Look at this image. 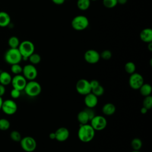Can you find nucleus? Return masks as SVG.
<instances>
[{"label":"nucleus","instance_id":"412c9836","mask_svg":"<svg viewBox=\"0 0 152 152\" xmlns=\"http://www.w3.org/2000/svg\"><path fill=\"white\" fill-rule=\"evenodd\" d=\"M139 90L140 94L142 96L145 97L151 95V93L152 92V87L150 84L144 83L139 88Z\"/></svg>","mask_w":152,"mask_h":152},{"label":"nucleus","instance_id":"37998d69","mask_svg":"<svg viewBox=\"0 0 152 152\" xmlns=\"http://www.w3.org/2000/svg\"><path fill=\"white\" fill-rule=\"evenodd\" d=\"M2 102H3V100H2V97H0V110L1 109V106H2Z\"/></svg>","mask_w":152,"mask_h":152},{"label":"nucleus","instance_id":"c85d7f7f","mask_svg":"<svg viewBox=\"0 0 152 152\" xmlns=\"http://www.w3.org/2000/svg\"><path fill=\"white\" fill-rule=\"evenodd\" d=\"M11 71L14 75L21 74L23 71V67L19 64H15L11 65Z\"/></svg>","mask_w":152,"mask_h":152},{"label":"nucleus","instance_id":"4be33fe9","mask_svg":"<svg viewBox=\"0 0 152 152\" xmlns=\"http://www.w3.org/2000/svg\"><path fill=\"white\" fill-rule=\"evenodd\" d=\"M90 0H77V8L81 11H86L88 10L90 6Z\"/></svg>","mask_w":152,"mask_h":152},{"label":"nucleus","instance_id":"0eeeda50","mask_svg":"<svg viewBox=\"0 0 152 152\" xmlns=\"http://www.w3.org/2000/svg\"><path fill=\"white\" fill-rule=\"evenodd\" d=\"M144 83V78L140 74L135 72L130 75L128 84L132 89L135 90H139Z\"/></svg>","mask_w":152,"mask_h":152},{"label":"nucleus","instance_id":"7c9ffc66","mask_svg":"<svg viewBox=\"0 0 152 152\" xmlns=\"http://www.w3.org/2000/svg\"><path fill=\"white\" fill-rule=\"evenodd\" d=\"M102 4L107 8H113L117 5L118 2L117 0H103Z\"/></svg>","mask_w":152,"mask_h":152},{"label":"nucleus","instance_id":"9d476101","mask_svg":"<svg viewBox=\"0 0 152 152\" xmlns=\"http://www.w3.org/2000/svg\"><path fill=\"white\" fill-rule=\"evenodd\" d=\"M17 104L13 100L7 99L3 100L1 110L5 114L8 115H14L17 112Z\"/></svg>","mask_w":152,"mask_h":152},{"label":"nucleus","instance_id":"9b49d317","mask_svg":"<svg viewBox=\"0 0 152 152\" xmlns=\"http://www.w3.org/2000/svg\"><path fill=\"white\" fill-rule=\"evenodd\" d=\"M23 75L26 80L29 81L34 80L38 74L37 70L33 64H27L23 67Z\"/></svg>","mask_w":152,"mask_h":152},{"label":"nucleus","instance_id":"c03bdc74","mask_svg":"<svg viewBox=\"0 0 152 152\" xmlns=\"http://www.w3.org/2000/svg\"><path fill=\"white\" fill-rule=\"evenodd\" d=\"M131 152H140V151H137V150H133L132 151H131Z\"/></svg>","mask_w":152,"mask_h":152},{"label":"nucleus","instance_id":"b1692460","mask_svg":"<svg viewBox=\"0 0 152 152\" xmlns=\"http://www.w3.org/2000/svg\"><path fill=\"white\" fill-rule=\"evenodd\" d=\"M124 69L125 71V72L128 74H132L134 72H135V69H136V66L135 65V64L133 62L131 61H129L127 62L124 66Z\"/></svg>","mask_w":152,"mask_h":152},{"label":"nucleus","instance_id":"79ce46f5","mask_svg":"<svg viewBox=\"0 0 152 152\" xmlns=\"http://www.w3.org/2000/svg\"><path fill=\"white\" fill-rule=\"evenodd\" d=\"M147 49H148L149 51L151 52L152 51V42H150V43H147Z\"/></svg>","mask_w":152,"mask_h":152},{"label":"nucleus","instance_id":"58836bf2","mask_svg":"<svg viewBox=\"0 0 152 152\" xmlns=\"http://www.w3.org/2000/svg\"><path fill=\"white\" fill-rule=\"evenodd\" d=\"M148 110L147 109H146L145 107H142L141 108V109H140V112H141V113H142V114H145V113H147V111H148Z\"/></svg>","mask_w":152,"mask_h":152},{"label":"nucleus","instance_id":"6e6552de","mask_svg":"<svg viewBox=\"0 0 152 152\" xmlns=\"http://www.w3.org/2000/svg\"><path fill=\"white\" fill-rule=\"evenodd\" d=\"M75 89L78 94L86 96V94L91 93V91L90 81L84 78L80 79L76 83Z\"/></svg>","mask_w":152,"mask_h":152},{"label":"nucleus","instance_id":"bb28decb","mask_svg":"<svg viewBox=\"0 0 152 152\" xmlns=\"http://www.w3.org/2000/svg\"><path fill=\"white\" fill-rule=\"evenodd\" d=\"M142 106L148 110L152 107V96L151 95L144 97L142 101Z\"/></svg>","mask_w":152,"mask_h":152},{"label":"nucleus","instance_id":"dca6fc26","mask_svg":"<svg viewBox=\"0 0 152 152\" xmlns=\"http://www.w3.org/2000/svg\"><path fill=\"white\" fill-rule=\"evenodd\" d=\"M140 39L145 43L152 42V30L150 28H145L142 30L140 33Z\"/></svg>","mask_w":152,"mask_h":152},{"label":"nucleus","instance_id":"f8f14e48","mask_svg":"<svg viewBox=\"0 0 152 152\" xmlns=\"http://www.w3.org/2000/svg\"><path fill=\"white\" fill-rule=\"evenodd\" d=\"M84 59L88 64H95L100 59V53L94 49H88L84 53Z\"/></svg>","mask_w":152,"mask_h":152},{"label":"nucleus","instance_id":"c9c22d12","mask_svg":"<svg viewBox=\"0 0 152 152\" xmlns=\"http://www.w3.org/2000/svg\"><path fill=\"white\" fill-rule=\"evenodd\" d=\"M90 87H91V89H93L94 88H96V87H97L99 85H100V83L99 81L96 80H92L90 81Z\"/></svg>","mask_w":152,"mask_h":152},{"label":"nucleus","instance_id":"4c0bfd02","mask_svg":"<svg viewBox=\"0 0 152 152\" xmlns=\"http://www.w3.org/2000/svg\"><path fill=\"white\" fill-rule=\"evenodd\" d=\"M5 93V87L0 84V97H2Z\"/></svg>","mask_w":152,"mask_h":152},{"label":"nucleus","instance_id":"7ed1b4c3","mask_svg":"<svg viewBox=\"0 0 152 152\" xmlns=\"http://www.w3.org/2000/svg\"><path fill=\"white\" fill-rule=\"evenodd\" d=\"M71 25L74 30L83 31L86 30L89 26V20L85 15H78L72 18Z\"/></svg>","mask_w":152,"mask_h":152},{"label":"nucleus","instance_id":"a19ab883","mask_svg":"<svg viewBox=\"0 0 152 152\" xmlns=\"http://www.w3.org/2000/svg\"><path fill=\"white\" fill-rule=\"evenodd\" d=\"M128 0H117L118 2V4H120V5H124L127 2Z\"/></svg>","mask_w":152,"mask_h":152},{"label":"nucleus","instance_id":"f704fd0d","mask_svg":"<svg viewBox=\"0 0 152 152\" xmlns=\"http://www.w3.org/2000/svg\"><path fill=\"white\" fill-rule=\"evenodd\" d=\"M87 113L88 114V116L89 117V119H90V120L96 115V113H95V112L94 110H93V108H89V107H87L86 109H84Z\"/></svg>","mask_w":152,"mask_h":152},{"label":"nucleus","instance_id":"ddd939ff","mask_svg":"<svg viewBox=\"0 0 152 152\" xmlns=\"http://www.w3.org/2000/svg\"><path fill=\"white\" fill-rule=\"evenodd\" d=\"M11 84H12L13 88L22 91L24 90L25 86L27 84V80L23 75H15V76L12 78Z\"/></svg>","mask_w":152,"mask_h":152},{"label":"nucleus","instance_id":"2f4dec72","mask_svg":"<svg viewBox=\"0 0 152 152\" xmlns=\"http://www.w3.org/2000/svg\"><path fill=\"white\" fill-rule=\"evenodd\" d=\"M10 136L11 139L15 142H20L22 138L21 134L18 131H16V130H14L11 131Z\"/></svg>","mask_w":152,"mask_h":152},{"label":"nucleus","instance_id":"f257e3e1","mask_svg":"<svg viewBox=\"0 0 152 152\" xmlns=\"http://www.w3.org/2000/svg\"><path fill=\"white\" fill-rule=\"evenodd\" d=\"M78 138L83 142H89L94 137L95 130L92 128L90 124L80 125L77 133Z\"/></svg>","mask_w":152,"mask_h":152},{"label":"nucleus","instance_id":"39448f33","mask_svg":"<svg viewBox=\"0 0 152 152\" xmlns=\"http://www.w3.org/2000/svg\"><path fill=\"white\" fill-rule=\"evenodd\" d=\"M24 91L28 96L34 97L40 94L42 91V87L38 82L35 80H31L27 82Z\"/></svg>","mask_w":152,"mask_h":152},{"label":"nucleus","instance_id":"f3484780","mask_svg":"<svg viewBox=\"0 0 152 152\" xmlns=\"http://www.w3.org/2000/svg\"><path fill=\"white\" fill-rule=\"evenodd\" d=\"M11 23V17L5 11H0V27H5Z\"/></svg>","mask_w":152,"mask_h":152},{"label":"nucleus","instance_id":"ea45409f","mask_svg":"<svg viewBox=\"0 0 152 152\" xmlns=\"http://www.w3.org/2000/svg\"><path fill=\"white\" fill-rule=\"evenodd\" d=\"M49 137L50 140H55V134L54 132H50L49 135Z\"/></svg>","mask_w":152,"mask_h":152},{"label":"nucleus","instance_id":"5701e85b","mask_svg":"<svg viewBox=\"0 0 152 152\" xmlns=\"http://www.w3.org/2000/svg\"><path fill=\"white\" fill-rule=\"evenodd\" d=\"M131 146L134 150L140 151L142 146V142L139 138H134L131 140Z\"/></svg>","mask_w":152,"mask_h":152},{"label":"nucleus","instance_id":"a211bd4d","mask_svg":"<svg viewBox=\"0 0 152 152\" xmlns=\"http://www.w3.org/2000/svg\"><path fill=\"white\" fill-rule=\"evenodd\" d=\"M102 111L104 115L110 116L115 113L116 111V107L115 104L112 103H107L103 106Z\"/></svg>","mask_w":152,"mask_h":152},{"label":"nucleus","instance_id":"4468645a","mask_svg":"<svg viewBox=\"0 0 152 152\" xmlns=\"http://www.w3.org/2000/svg\"><path fill=\"white\" fill-rule=\"evenodd\" d=\"M55 140L59 142H64L68 140L69 136V131L65 127H60L55 131Z\"/></svg>","mask_w":152,"mask_h":152},{"label":"nucleus","instance_id":"e433bc0d","mask_svg":"<svg viewBox=\"0 0 152 152\" xmlns=\"http://www.w3.org/2000/svg\"><path fill=\"white\" fill-rule=\"evenodd\" d=\"M51 1L56 5H62L65 2V0H51Z\"/></svg>","mask_w":152,"mask_h":152},{"label":"nucleus","instance_id":"f03ea898","mask_svg":"<svg viewBox=\"0 0 152 152\" xmlns=\"http://www.w3.org/2000/svg\"><path fill=\"white\" fill-rule=\"evenodd\" d=\"M18 49L22 56V59L26 61L28 60V57L34 52L35 46L32 42L30 40H24L20 42Z\"/></svg>","mask_w":152,"mask_h":152},{"label":"nucleus","instance_id":"6ab92c4d","mask_svg":"<svg viewBox=\"0 0 152 152\" xmlns=\"http://www.w3.org/2000/svg\"><path fill=\"white\" fill-rule=\"evenodd\" d=\"M12 77L11 74L7 71L0 72V84L3 86H7L11 84Z\"/></svg>","mask_w":152,"mask_h":152},{"label":"nucleus","instance_id":"aec40b11","mask_svg":"<svg viewBox=\"0 0 152 152\" xmlns=\"http://www.w3.org/2000/svg\"><path fill=\"white\" fill-rule=\"evenodd\" d=\"M77 120L80 123V125H84L88 124V121H90L89 117L88 114L87 113L85 110H83L78 112L77 115Z\"/></svg>","mask_w":152,"mask_h":152},{"label":"nucleus","instance_id":"423d86ee","mask_svg":"<svg viewBox=\"0 0 152 152\" xmlns=\"http://www.w3.org/2000/svg\"><path fill=\"white\" fill-rule=\"evenodd\" d=\"M22 149L26 152L34 151L37 147V142L34 138L30 136H26L22 138L20 141Z\"/></svg>","mask_w":152,"mask_h":152},{"label":"nucleus","instance_id":"473e14b6","mask_svg":"<svg viewBox=\"0 0 152 152\" xmlns=\"http://www.w3.org/2000/svg\"><path fill=\"white\" fill-rule=\"evenodd\" d=\"M112 52L109 50H104L100 53V58L106 61L109 60L112 58Z\"/></svg>","mask_w":152,"mask_h":152},{"label":"nucleus","instance_id":"2eb2a0df","mask_svg":"<svg viewBox=\"0 0 152 152\" xmlns=\"http://www.w3.org/2000/svg\"><path fill=\"white\" fill-rule=\"evenodd\" d=\"M84 102L87 107L94 108L98 103V97L91 92L85 96Z\"/></svg>","mask_w":152,"mask_h":152},{"label":"nucleus","instance_id":"393cba45","mask_svg":"<svg viewBox=\"0 0 152 152\" xmlns=\"http://www.w3.org/2000/svg\"><path fill=\"white\" fill-rule=\"evenodd\" d=\"M20 43L19 39L17 36H11L9 38L8 44L10 48H18Z\"/></svg>","mask_w":152,"mask_h":152},{"label":"nucleus","instance_id":"1a4fd4ad","mask_svg":"<svg viewBox=\"0 0 152 152\" xmlns=\"http://www.w3.org/2000/svg\"><path fill=\"white\" fill-rule=\"evenodd\" d=\"M90 125L96 131H102L107 126L106 119L101 115H95L90 120Z\"/></svg>","mask_w":152,"mask_h":152},{"label":"nucleus","instance_id":"c756f323","mask_svg":"<svg viewBox=\"0 0 152 152\" xmlns=\"http://www.w3.org/2000/svg\"><path fill=\"white\" fill-rule=\"evenodd\" d=\"M10 127V121L5 118L0 119V130L6 131Z\"/></svg>","mask_w":152,"mask_h":152},{"label":"nucleus","instance_id":"a18cd8bd","mask_svg":"<svg viewBox=\"0 0 152 152\" xmlns=\"http://www.w3.org/2000/svg\"><path fill=\"white\" fill-rule=\"evenodd\" d=\"M90 1H97V0H90Z\"/></svg>","mask_w":152,"mask_h":152},{"label":"nucleus","instance_id":"cd10ccee","mask_svg":"<svg viewBox=\"0 0 152 152\" xmlns=\"http://www.w3.org/2000/svg\"><path fill=\"white\" fill-rule=\"evenodd\" d=\"M91 92L94 94L95 96H96L97 97L102 96L104 93V88L102 85H99L96 88L91 90Z\"/></svg>","mask_w":152,"mask_h":152},{"label":"nucleus","instance_id":"72a5a7b5","mask_svg":"<svg viewBox=\"0 0 152 152\" xmlns=\"http://www.w3.org/2000/svg\"><path fill=\"white\" fill-rule=\"evenodd\" d=\"M21 91L15 89V88H12L10 92V96L12 99H18L21 94Z\"/></svg>","mask_w":152,"mask_h":152},{"label":"nucleus","instance_id":"a878e982","mask_svg":"<svg viewBox=\"0 0 152 152\" xmlns=\"http://www.w3.org/2000/svg\"><path fill=\"white\" fill-rule=\"evenodd\" d=\"M28 60L30 61L31 64H33L34 65H37L40 63L41 61V56L39 54L34 52L28 57Z\"/></svg>","mask_w":152,"mask_h":152},{"label":"nucleus","instance_id":"20e7f679","mask_svg":"<svg viewBox=\"0 0 152 152\" xmlns=\"http://www.w3.org/2000/svg\"><path fill=\"white\" fill-rule=\"evenodd\" d=\"M4 59L10 65L19 64L22 60V56L18 48H10L4 55Z\"/></svg>","mask_w":152,"mask_h":152}]
</instances>
